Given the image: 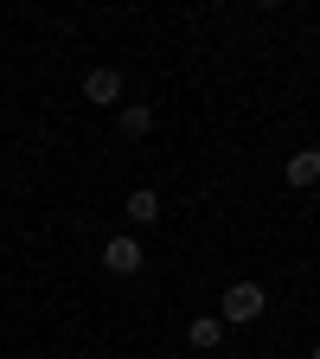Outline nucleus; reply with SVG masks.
Returning <instances> with one entry per match:
<instances>
[{
  "instance_id": "obj_1",
  "label": "nucleus",
  "mask_w": 320,
  "mask_h": 359,
  "mask_svg": "<svg viewBox=\"0 0 320 359\" xmlns=\"http://www.w3.org/2000/svg\"><path fill=\"white\" fill-rule=\"evenodd\" d=\"M263 308H269L263 283H231V289H224V302H218V321H224V327H250V321H263Z\"/></svg>"
},
{
  "instance_id": "obj_2",
  "label": "nucleus",
  "mask_w": 320,
  "mask_h": 359,
  "mask_svg": "<svg viewBox=\"0 0 320 359\" xmlns=\"http://www.w3.org/2000/svg\"><path fill=\"white\" fill-rule=\"evenodd\" d=\"M141 263H148L141 238H128V231H116V238L103 244V269H109V276H141Z\"/></svg>"
},
{
  "instance_id": "obj_3",
  "label": "nucleus",
  "mask_w": 320,
  "mask_h": 359,
  "mask_svg": "<svg viewBox=\"0 0 320 359\" xmlns=\"http://www.w3.org/2000/svg\"><path fill=\"white\" fill-rule=\"evenodd\" d=\"M83 103H122V71L116 65H90L83 71Z\"/></svg>"
},
{
  "instance_id": "obj_4",
  "label": "nucleus",
  "mask_w": 320,
  "mask_h": 359,
  "mask_svg": "<svg viewBox=\"0 0 320 359\" xmlns=\"http://www.w3.org/2000/svg\"><path fill=\"white\" fill-rule=\"evenodd\" d=\"M282 180H288V187H314V180H320V148H301V154H288Z\"/></svg>"
},
{
  "instance_id": "obj_5",
  "label": "nucleus",
  "mask_w": 320,
  "mask_h": 359,
  "mask_svg": "<svg viewBox=\"0 0 320 359\" xmlns=\"http://www.w3.org/2000/svg\"><path fill=\"white\" fill-rule=\"evenodd\" d=\"M186 340H193V353H218L224 346V321L218 314H199V321L186 327Z\"/></svg>"
},
{
  "instance_id": "obj_6",
  "label": "nucleus",
  "mask_w": 320,
  "mask_h": 359,
  "mask_svg": "<svg viewBox=\"0 0 320 359\" xmlns=\"http://www.w3.org/2000/svg\"><path fill=\"white\" fill-rule=\"evenodd\" d=\"M160 218V193L154 187H134L128 193V224H154Z\"/></svg>"
},
{
  "instance_id": "obj_7",
  "label": "nucleus",
  "mask_w": 320,
  "mask_h": 359,
  "mask_svg": "<svg viewBox=\"0 0 320 359\" xmlns=\"http://www.w3.org/2000/svg\"><path fill=\"white\" fill-rule=\"evenodd\" d=\"M116 122H122L128 142H141V135L154 128V109H148V103H122V116H116Z\"/></svg>"
},
{
  "instance_id": "obj_8",
  "label": "nucleus",
  "mask_w": 320,
  "mask_h": 359,
  "mask_svg": "<svg viewBox=\"0 0 320 359\" xmlns=\"http://www.w3.org/2000/svg\"><path fill=\"white\" fill-rule=\"evenodd\" d=\"M77 359H97V353H77Z\"/></svg>"
},
{
  "instance_id": "obj_9",
  "label": "nucleus",
  "mask_w": 320,
  "mask_h": 359,
  "mask_svg": "<svg viewBox=\"0 0 320 359\" xmlns=\"http://www.w3.org/2000/svg\"><path fill=\"white\" fill-rule=\"evenodd\" d=\"M160 359H179V353H160Z\"/></svg>"
}]
</instances>
